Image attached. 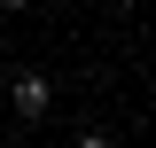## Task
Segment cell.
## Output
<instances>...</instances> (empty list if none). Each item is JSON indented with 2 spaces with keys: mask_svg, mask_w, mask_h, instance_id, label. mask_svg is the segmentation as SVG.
Masks as SVG:
<instances>
[{
  "mask_svg": "<svg viewBox=\"0 0 156 148\" xmlns=\"http://www.w3.org/2000/svg\"><path fill=\"white\" fill-rule=\"evenodd\" d=\"M117 8H140V0H117Z\"/></svg>",
  "mask_w": 156,
  "mask_h": 148,
  "instance_id": "obj_3",
  "label": "cell"
},
{
  "mask_svg": "<svg viewBox=\"0 0 156 148\" xmlns=\"http://www.w3.org/2000/svg\"><path fill=\"white\" fill-rule=\"evenodd\" d=\"M8 93H16V117H47V109H55V78H47V70H16Z\"/></svg>",
  "mask_w": 156,
  "mask_h": 148,
  "instance_id": "obj_1",
  "label": "cell"
},
{
  "mask_svg": "<svg viewBox=\"0 0 156 148\" xmlns=\"http://www.w3.org/2000/svg\"><path fill=\"white\" fill-rule=\"evenodd\" d=\"M0 8H8V16H16V8H31V0H0Z\"/></svg>",
  "mask_w": 156,
  "mask_h": 148,
  "instance_id": "obj_2",
  "label": "cell"
}]
</instances>
